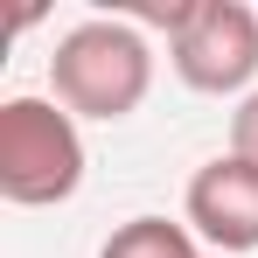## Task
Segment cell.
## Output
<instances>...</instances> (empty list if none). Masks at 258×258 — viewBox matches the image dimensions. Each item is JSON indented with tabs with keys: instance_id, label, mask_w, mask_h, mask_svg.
<instances>
[{
	"instance_id": "1",
	"label": "cell",
	"mask_w": 258,
	"mask_h": 258,
	"mask_svg": "<svg viewBox=\"0 0 258 258\" xmlns=\"http://www.w3.org/2000/svg\"><path fill=\"white\" fill-rule=\"evenodd\" d=\"M49 91L70 119H133L154 91V49L126 14H91L70 35H56Z\"/></svg>"
},
{
	"instance_id": "2",
	"label": "cell",
	"mask_w": 258,
	"mask_h": 258,
	"mask_svg": "<svg viewBox=\"0 0 258 258\" xmlns=\"http://www.w3.org/2000/svg\"><path fill=\"white\" fill-rule=\"evenodd\" d=\"M84 188V133L56 98H7L0 105V196L21 210L70 203Z\"/></svg>"
},
{
	"instance_id": "3",
	"label": "cell",
	"mask_w": 258,
	"mask_h": 258,
	"mask_svg": "<svg viewBox=\"0 0 258 258\" xmlns=\"http://www.w3.org/2000/svg\"><path fill=\"white\" fill-rule=\"evenodd\" d=\"M168 28V63L188 91L210 98H251L258 77V14L244 0H174L154 14Z\"/></svg>"
},
{
	"instance_id": "4",
	"label": "cell",
	"mask_w": 258,
	"mask_h": 258,
	"mask_svg": "<svg viewBox=\"0 0 258 258\" xmlns=\"http://www.w3.org/2000/svg\"><path fill=\"white\" fill-rule=\"evenodd\" d=\"M181 223L210 244L216 258L258 251V168L237 154H216L188 174V196H181Z\"/></svg>"
},
{
	"instance_id": "5",
	"label": "cell",
	"mask_w": 258,
	"mask_h": 258,
	"mask_svg": "<svg viewBox=\"0 0 258 258\" xmlns=\"http://www.w3.org/2000/svg\"><path fill=\"white\" fill-rule=\"evenodd\" d=\"M98 258H210V251H203L196 230L174 223V216H126V223L98 244Z\"/></svg>"
},
{
	"instance_id": "6",
	"label": "cell",
	"mask_w": 258,
	"mask_h": 258,
	"mask_svg": "<svg viewBox=\"0 0 258 258\" xmlns=\"http://www.w3.org/2000/svg\"><path fill=\"white\" fill-rule=\"evenodd\" d=\"M230 154L258 168V91H251V98H237V112H230Z\"/></svg>"
},
{
	"instance_id": "7",
	"label": "cell",
	"mask_w": 258,
	"mask_h": 258,
	"mask_svg": "<svg viewBox=\"0 0 258 258\" xmlns=\"http://www.w3.org/2000/svg\"><path fill=\"white\" fill-rule=\"evenodd\" d=\"M210 258H216V251H210Z\"/></svg>"
}]
</instances>
